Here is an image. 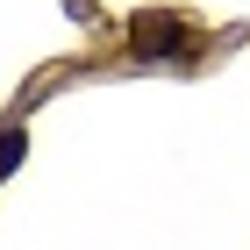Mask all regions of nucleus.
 <instances>
[{
	"label": "nucleus",
	"mask_w": 250,
	"mask_h": 250,
	"mask_svg": "<svg viewBox=\"0 0 250 250\" xmlns=\"http://www.w3.org/2000/svg\"><path fill=\"white\" fill-rule=\"evenodd\" d=\"M129 43H136V58L186 50V21H179V15H165V7H150V15H136V21H129Z\"/></svg>",
	"instance_id": "1"
},
{
	"label": "nucleus",
	"mask_w": 250,
	"mask_h": 250,
	"mask_svg": "<svg viewBox=\"0 0 250 250\" xmlns=\"http://www.w3.org/2000/svg\"><path fill=\"white\" fill-rule=\"evenodd\" d=\"M21 143H29V136H21V129H7V136H0V179H7V172H15V165H21Z\"/></svg>",
	"instance_id": "2"
}]
</instances>
